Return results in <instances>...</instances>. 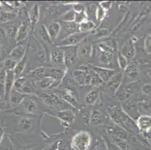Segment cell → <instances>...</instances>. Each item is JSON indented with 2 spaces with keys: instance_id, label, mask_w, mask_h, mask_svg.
<instances>
[{
  "instance_id": "cell-19",
  "label": "cell",
  "mask_w": 151,
  "mask_h": 150,
  "mask_svg": "<svg viewBox=\"0 0 151 150\" xmlns=\"http://www.w3.org/2000/svg\"><path fill=\"white\" fill-rule=\"evenodd\" d=\"M121 54H123V56H126L127 59H131V58H133L134 56V47L133 46L132 41H127L123 47L120 49V51Z\"/></svg>"
},
{
  "instance_id": "cell-18",
  "label": "cell",
  "mask_w": 151,
  "mask_h": 150,
  "mask_svg": "<svg viewBox=\"0 0 151 150\" xmlns=\"http://www.w3.org/2000/svg\"><path fill=\"white\" fill-rule=\"evenodd\" d=\"M27 97V95L20 93L18 91L12 89L9 96V102L12 104V106H18L23 103L24 99Z\"/></svg>"
},
{
  "instance_id": "cell-8",
  "label": "cell",
  "mask_w": 151,
  "mask_h": 150,
  "mask_svg": "<svg viewBox=\"0 0 151 150\" xmlns=\"http://www.w3.org/2000/svg\"><path fill=\"white\" fill-rule=\"evenodd\" d=\"M67 74V71L59 68H47L46 78H50L60 85Z\"/></svg>"
},
{
  "instance_id": "cell-2",
  "label": "cell",
  "mask_w": 151,
  "mask_h": 150,
  "mask_svg": "<svg viewBox=\"0 0 151 150\" xmlns=\"http://www.w3.org/2000/svg\"><path fill=\"white\" fill-rule=\"evenodd\" d=\"M72 77L79 86H90L91 74L90 68L87 66H81L79 69L74 70Z\"/></svg>"
},
{
  "instance_id": "cell-60",
  "label": "cell",
  "mask_w": 151,
  "mask_h": 150,
  "mask_svg": "<svg viewBox=\"0 0 151 150\" xmlns=\"http://www.w3.org/2000/svg\"><path fill=\"white\" fill-rule=\"evenodd\" d=\"M0 51H1V44H0Z\"/></svg>"
},
{
  "instance_id": "cell-14",
  "label": "cell",
  "mask_w": 151,
  "mask_h": 150,
  "mask_svg": "<svg viewBox=\"0 0 151 150\" xmlns=\"http://www.w3.org/2000/svg\"><path fill=\"white\" fill-rule=\"evenodd\" d=\"M30 30H31L30 25L27 23V22H23L20 24V26L17 29V35H16V38H15V40L17 43H20L27 38V37L29 34Z\"/></svg>"
},
{
  "instance_id": "cell-30",
  "label": "cell",
  "mask_w": 151,
  "mask_h": 150,
  "mask_svg": "<svg viewBox=\"0 0 151 150\" xmlns=\"http://www.w3.org/2000/svg\"><path fill=\"white\" fill-rule=\"evenodd\" d=\"M90 68V67H89ZM90 74H91V79H90V86H91L93 88H99L103 84V81L100 78V77L96 73L93 71V70L90 69Z\"/></svg>"
},
{
  "instance_id": "cell-31",
  "label": "cell",
  "mask_w": 151,
  "mask_h": 150,
  "mask_svg": "<svg viewBox=\"0 0 151 150\" xmlns=\"http://www.w3.org/2000/svg\"><path fill=\"white\" fill-rule=\"evenodd\" d=\"M124 71L126 74L131 78H136L138 74H139V70H138V66L134 63H130V64L129 63Z\"/></svg>"
},
{
  "instance_id": "cell-26",
  "label": "cell",
  "mask_w": 151,
  "mask_h": 150,
  "mask_svg": "<svg viewBox=\"0 0 151 150\" xmlns=\"http://www.w3.org/2000/svg\"><path fill=\"white\" fill-rule=\"evenodd\" d=\"M62 27H63V31H64V33L65 34V38H66L68 35H71V34L78 32V24L75 23V22H72V23L63 22V26H62Z\"/></svg>"
},
{
  "instance_id": "cell-45",
  "label": "cell",
  "mask_w": 151,
  "mask_h": 150,
  "mask_svg": "<svg viewBox=\"0 0 151 150\" xmlns=\"http://www.w3.org/2000/svg\"><path fill=\"white\" fill-rule=\"evenodd\" d=\"M25 82H26V78H24V77H20V78L15 79L14 83L13 89H12L18 91V92H20V91H21L22 88H23Z\"/></svg>"
},
{
  "instance_id": "cell-44",
  "label": "cell",
  "mask_w": 151,
  "mask_h": 150,
  "mask_svg": "<svg viewBox=\"0 0 151 150\" xmlns=\"http://www.w3.org/2000/svg\"><path fill=\"white\" fill-rule=\"evenodd\" d=\"M18 27L15 24L10 26L7 29H5V32H6V36L9 37L11 39H15L16 38V35H17V32Z\"/></svg>"
},
{
  "instance_id": "cell-1",
  "label": "cell",
  "mask_w": 151,
  "mask_h": 150,
  "mask_svg": "<svg viewBox=\"0 0 151 150\" xmlns=\"http://www.w3.org/2000/svg\"><path fill=\"white\" fill-rule=\"evenodd\" d=\"M92 140L90 132L81 131L71 139V149L72 150H88L92 144Z\"/></svg>"
},
{
  "instance_id": "cell-16",
  "label": "cell",
  "mask_w": 151,
  "mask_h": 150,
  "mask_svg": "<svg viewBox=\"0 0 151 150\" xmlns=\"http://www.w3.org/2000/svg\"><path fill=\"white\" fill-rule=\"evenodd\" d=\"M93 53V47L90 43L85 42L78 46V57L89 58Z\"/></svg>"
},
{
  "instance_id": "cell-29",
  "label": "cell",
  "mask_w": 151,
  "mask_h": 150,
  "mask_svg": "<svg viewBox=\"0 0 151 150\" xmlns=\"http://www.w3.org/2000/svg\"><path fill=\"white\" fill-rule=\"evenodd\" d=\"M17 17V14L14 12L0 11V23H8L14 20Z\"/></svg>"
},
{
  "instance_id": "cell-33",
  "label": "cell",
  "mask_w": 151,
  "mask_h": 150,
  "mask_svg": "<svg viewBox=\"0 0 151 150\" xmlns=\"http://www.w3.org/2000/svg\"><path fill=\"white\" fill-rule=\"evenodd\" d=\"M75 15H76V13L71 8V9H69V10H68L66 12H65V13L63 14L60 17V19H61V20L63 22H65V23H72V22H75Z\"/></svg>"
},
{
  "instance_id": "cell-36",
  "label": "cell",
  "mask_w": 151,
  "mask_h": 150,
  "mask_svg": "<svg viewBox=\"0 0 151 150\" xmlns=\"http://www.w3.org/2000/svg\"><path fill=\"white\" fill-rule=\"evenodd\" d=\"M39 34H40L41 39H42V41H44L45 43L47 44H53V41L50 39V36H49L48 35V32L47 31L46 27H45V25H42L40 31H39Z\"/></svg>"
},
{
  "instance_id": "cell-48",
  "label": "cell",
  "mask_w": 151,
  "mask_h": 150,
  "mask_svg": "<svg viewBox=\"0 0 151 150\" xmlns=\"http://www.w3.org/2000/svg\"><path fill=\"white\" fill-rule=\"evenodd\" d=\"M103 141H104L105 146H106L107 150H120L112 141H111L108 138V137H105L104 136L103 137Z\"/></svg>"
},
{
  "instance_id": "cell-22",
  "label": "cell",
  "mask_w": 151,
  "mask_h": 150,
  "mask_svg": "<svg viewBox=\"0 0 151 150\" xmlns=\"http://www.w3.org/2000/svg\"><path fill=\"white\" fill-rule=\"evenodd\" d=\"M96 24L91 20H86L78 25V32L81 33H88L96 29Z\"/></svg>"
},
{
  "instance_id": "cell-12",
  "label": "cell",
  "mask_w": 151,
  "mask_h": 150,
  "mask_svg": "<svg viewBox=\"0 0 151 150\" xmlns=\"http://www.w3.org/2000/svg\"><path fill=\"white\" fill-rule=\"evenodd\" d=\"M29 44L26 47L25 45L19 44H17V46L14 47L12 49V50L10 53V58L16 60L17 62H19L27 54Z\"/></svg>"
},
{
  "instance_id": "cell-3",
  "label": "cell",
  "mask_w": 151,
  "mask_h": 150,
  "mask_svg": "<svg viewBox=\"0 0 151 150\" xmlns=\"http://www.w3.org/2000/svg\"><path fill=\"white\" fill-rule=\"evenodd\" d=\"M87 34L88 33H81L79 32L71 34V35L67 36L66 38H63L61 41H59L57 44V47H66L78 46V44H81L83 41V40L86 38Z\"/></svg>"
},
{
  "instance_id": "cell-59",
  "label": "cell",
  "mask_w": 151,
  "mask_h": 150,
  "mask_svg": "<svg viewBox=\"0 0 151 150\" xmlns=\"http://www.w3.org/2000/svg\"><path fill=\"white\" fill-rule=\"evenodd\" d=\"M2 11V8H1V2H0V11Z\"/></svg>"
},
{
  "instance_id": "cell-35",
  "label": "cell",
  "mask_w": 151,
  "mask_h": 150,
  "mask_svg": "<svg viewBox=\"0 0 151 150\" xmlns=\"http://www.w3.org/2000/svg\"><path fill=\"white\" fill-rule=\"evenodd\" d=\"M17 124L24 131H29L32 126V120L27 117H20Z\"/></svg>"
},
{
  "instance_id": "cell-24",
  "label": "cell",
  "mask_w": 151,
  "mask_h": 150,
  "mask_svg": "<svg viewBox=\"0 0 151 150\" xmlns=\"http://www.w3.org/2000/svg\"><path fill=\"white\" fill-rule=\"evenodd\" d=\"M65 5L63 4L62 5H52L47 9V13L50 17H61L63 14L66 12V10H64L65 8Z\"/></svg>"
},
{
  "instance_id": "cell-25",
  "label": "cell",
  "mask_w": 151,
  "mask_h": 150,
  "mask_svg": "<svg viewBox=\"0 0 151 150\" xmlns=\"http://www.w3.org/2000/svg\"><path fill=\"white\" fill-rule=\"evenodd\" d=\"M27 62V53L21 60L17 62V65H16V67H15L13 71H14V74L15 79H17V78L21 77V74H23V71H24V69H25Z\"/></svg>"
},
{
  "instance_id": "cell-21",
  "label": "cell",
  "mask_w": 151,
  "mask_h": 150,
  "mask_svg": "<svg viewBox=\"0 0 151 150\" xmlns=\"http://www.w3.org/2000/svg\"><path fill=\"white\" fill-rule=\"evenodd\" d=\"M47 71V68L46 67H38V68L30 71L28 76L39 81L43 78H46Z\"/></svg>"
},
{
  "instance_id": "cell-50",
  "label": "cell",
  "mask_w": 151,
  "mask_h": 150,
  "mask_svg": "<svg viewBox=\"0 0 151 150\" xmlns=\"http://www.w3.org/2000/svg\"><path fill=\"white\" fill-rule=\"evenodd\" d=\"M71 9L75 12V13H79L85 11V6L81 2H74L71 5Z\"/></svg>"
},
{
  "instance_id": "cell-58",
  "label": "cell",
  "mask_w": 151,
  "mask_h": 150,
  "mask_svg": "<svg viewBox=\"0 0 151 150\" xmlns=\"http://www.w3.org/2000/svg\"><path fill=\"white\" fill-rule=\"evenodd\" d=\"M4 135H5V131L2 128H0V141H2Z\"/></svg>"
},
{
  "instance_id": "cell-61",
  "label": "cell",
  "mask_w": 151,
  "mask_h": 150,
  "mask_svg": "<svg viewBox=\"0 0 151 150\" xmlns=\"http://www.w3.org/2000/svg\"><path fill=\"white\" fill-rule=\"evenodd\" d=\"M1 142H2V141H0V143H1Z\"/></svg>"
},
{
  "instance_id": "cell-62",
  "label": "cell",
  "mask_w": 151,
  "mask_h": 150,
  "mask_svg": "<svg viewBox=\"0 0 151 150\" xmlns=\"http://www.w3.org/2000/svg\"><path fill=\"white\" fill-rule=\"evenodd\" d=\"M0 150H1V149H0Z\"/></svg>"
},
{
  "instance_id": "cell-43",
  "label": "cell",
  "mask_w": 151,
  "mask_h": 150,
  "mask_svg": "<svg viewBox=\"0 0 151 150\" xmlns=\"http://www.w3.org/2000/svg\"><path fill=\"white\" fill-rule=\"evenodd\" d=\"M95 15H96V18L99 22H101L104 20V19L106 17L107 11H105L103 8H101L99 5H97L96 9V12H95Z\"/></svg>"
},
{
  "instance_id": "cell-53",
  "label": "cell",
  "mask_w": 151,
  "mask_h": 150,
  "mask_svg": "<svg viewBox=\"0 0 151 150\" xmlns=\"http://www.w3.org/2000/svg\"><path fill=\"white\" fill-rule=\"evenodd\" d=\"M145 46L147 53H151V35L148 36L146 38L145 42Z\"/></svg>"
},
{
  "instance_id": "cell-34",
  "label": "cell",
  "mask_w": 151,
  "mask_h": 150,
  "mask_svg": "<svg viewBox=\"0 0 151 150\" xmlns=\"http://www.w3.org/2000/svg\"><path fill=\"white\" fill-rule=\"evenodd\" d=\"M90 122L93 125H100L102 122V116L99 110L94 109L93 112L91 113V116H90Z\"/></svg>"
},
{
  "instance_id": "cell-41",
  "label": "cell",
  "mask_w": 151,
  "mask_h": 150,
  "mask_svg": "<svg viewBox=\"0 0 151 150\" xmlns=\"http://www.w3.org/2000/svg\"><path fill=\"white\" fill-rule=\"evenodd\" d=\"M112 56H113V54H112V53L100 51V54H99L100 62H101L103 65L110 64L111 60H112Z\"/></svg>"
},
{
  "instance_id": "cell-4",
  "label": "cell",
  "mask_w": 151,
  "mask_h": 150,
  "mask_svg": "<svg viewBox=\"0 0 151 150\" xmlns=\"http://www.w3.org/2000/svg\"><path fill=\"white\" fill-rule=\"evenodd\" d=\"M53 94L58 96L63 101H64L65 103L71 105V107H74L75 108H77V109L79 110L81 109L82 106L80 104V102H79V101H78V99L77 98H75L72 94L67 92V91L64 90V89H62V90H60H60H55L53 91Z\"/></svg>"
},
{
  "instance_id": "cell-42",
  "label": "cell",
  "mask_w": 151,
  "mask_h": 150,
  "mask_svg": "<svg viewBox=\"0 0 151 150\" xmlns=\"http://www.w3.org/2000/svg\"><path fill=\"white\" fill-rule=\"evenodd\" d=\"M117 62L118 65H119V67H120L122 70L126 69V66L128 65L129 64L128 59H127L126 56H123V54H121L120 52H118L117 53Z\"/></svg>"
},
{
  "instance_id": "cell-32",
  "label": "cell",
  "mask_w": 151,
  "mask_h": 150,
  "mask_svg": "<svg viewBox=\"0 0 151 150\" xmlns=\"http://www.w3.org/2000/svg\"><path fill=\"white\" fill-rule=\"evenodd\" d=\"M111 139H112L114 144L120 150H131L129 144L126 140H123V139L118 138L116 137H111Z\"/></svg>"
},
{
  "instance_id": "cell-57",
  "label": "cell",
  "mask_w": 151,
  "mask_h": 150,
  "mask_svg": "<svg viewBox=\"0 0 151 150\" xmlns=\"http://www.w3.org/2000/svg\"><path fill=\"white\" fill-rule=\"evenodd\" d=\"M5 37H6L5 29H4L2 27H0V38H5Z\"/></svg>"
},
{
  "instance_id": "cell-10",
  "label": "cell",
  "mask_w": 151,
  "mask_h": 150,
  "mask_svg": "<svg viewBox=\"0 0 151 150\" xmlns=\"http://www.w3.org/2000/svg\"><path fill=\"white\" fill-rule=\"evenodd\" d=\"M136 126L139 130L143 132H148L151 130V116L143 115L137 118Z\"/></svg>"
},
{
  "instance_id": "cell-56",
  "label": "cell",
  "mask_w": 151,
  "mask_h": 150,
  "mask_svg": "<svg viewBox=\"0 0 151 150\" xmlns=\"http://www.w3.org/2000/svg\"><path fill=\"white\" fill-rule=\"evenodd\" d=\"M5 101L4 100V98H0V111H3L5 109Z\"/></svg>"
},
{
  "instance_id": "cell-23",
  "label": "cell",
  "mask_w": 151,
  "mask_h": 150,
  "mask_svg": "<svg viewBox=\"0 0 151 150\" xmlns=\"http://www.w3.org/2000/svg\"><path fill=\"white\" fill-rule=\"evenodd\" d=\"M36 87V83L35 81L26 80L25 83H24L21 91H20V93L24 95H27L35 94L37 92Z\"/></svg>"
},
{
  "instance_id": "cell-40",
  "label": "cell",
  "mask_w": 151,
  "mask_h": 150,
  "mask_svg": "<svg viewBox=\"0 0 151 150\" xmlns=\"http://www.w3.org/2000/svg\"><path fill=\"white\" fill-rule=\"evenodd\" d=\"M17 62L16 60H13L12 58H9L4 62V68L3 69L5 71H14V68L17 65Z\"/></svg>"
},
{
  "instance_id": "cell-47",
  "label": "cell",
  "mask_w": 151,
  "mask_h": 150,
  "mask_svg": "<svg viewBox=\"0 0 151 150\" xmlns=\"http://www.w3.org/2000/svg\"><path fill=\"white\" fill-rule=\"evenodd\" d=\"M81 116L82 119H83V122L86 124V126L89 125V123L90 122V116H91V113L90 112L87 110L85 109H81Z\"/></svg>"
},
{
  "instance_id": "cell-37",
  "label": "cell",
  "mask_w": 151,
  "mask_h": 150,
  "mask_svg": "<svg viewBox=\"0 0 151 150\" xmlns=\"http://www.w3.org/2000/svg\"><path fill=\"white\" fill-rule=\"evenodd\" d=\"M35 59L38 60L39 62H45L47 60V51H45V50L44 49L43 47H39L38 49L35 50Z\"/></svg>"
},
{
  "instance_id": "cell-20",
  "label": "cell",
  "mask_w": 151,
  "mask_h": 150,
  "mask_svg": "<svg viewBox=\"0 0 151 150\" xmlns=\"http://www.w3.org/2000/svg\"><path fill=\"white\" fill-rule=\"evenodd\" d=\"M23 110L28 113H33L37 111L38 104L33 99L25 98L21 104Z\"/></svg>"
},
{
  "instance_id": "cell-51",
  "label": "cell",
  "mask_w": 151,
  "mask_h": 150,
  "mask_svg": "<svg viewBox=\"0 0 151 150\" xmlns=\"http://www.w3.org/2000/svg\"><path fill=\"white\" fill-rule=\"evenodd\" d=\"M93 150H107L106 146H105L103 140L102 141H101V140H99V139H97V140H96Z\"/></svg>"
},
{
  "instance_id": "cell-7",
  "label": "cell",
  "mask_w": 151,
  "mask_h": 150,
  "mask_svg": "<svg viewBox=\"0 0 151 150\" xmlns=\"http://www.w3.org/2000/svg\"><path fill=\"white\" fill-rule=\"evenodd\" d=\"M123 76L121 72H116L109 80L107 82V88L111 93H115L121 86L122 82H123Z\"/></svg>"
},
{
  "instance_id": "cell-28",
  "label": "cell",
  "mask_w": 151,
  "mask_h": 150,
  "mask_svg": "<svg viewBox=\"0 0 151 150\" xmlns=\"http://www.w3.org/2000/svg\"><path fill=\"white\" fill-rule=\"evenodd\" d=\"M38 85L42 89H49V88L56 87L59 84H57V83L55 82L54 80L52 79V78H45L38 81Z\"/></svg>"
},
{
  "instance_id": "cell-17",
  "label": "cell",
  "mask_w": 151,
  "mask_h": 150,
  "mask_svg": "<svg viewBox=\"0 0 151 150\" xmlns=\"http://www.w3.org/2000/svg\"><path fill=\"white\" fill-rule=\"evenodd\" d=\"M50 61L53 65L64 64V51L63 49L52 50L50 53Z\"/></svg>"
},
{
  "instance_id": "cell-52",
  "label": "cell",
  "mask_w": 151,
  "mask_h": 150,
  "mask_svg": "<svg viewBox=\"0 0 151 150\" xmlns=\"http://www.w3.org/2000/svg\"><path fill=\"white\" fill-rule=\"evenodd\" d=\"M99 5L101 8H103L104 10L108 11V10L111 9L112 5H113V2H111V1H103V2H100Z\"/></svg>"
},
{
  "instance_id": "cell-11",
  "label": "cell",
  "mask_w": 151,
  "mask_h": 150,
  "mask_svg": "<svg viewBox=\"0 0 151 150\" xmlns=\"http://www.w3.org/2000/svg\"><path fill=\"white\" fill-rule=\"evenodd\" d=\"M53 116L58 118L62 122L67 123L68 125L72 123L75 121V118H76V115H75V112L72 110L70 109L59 111L57 114H55Z\"/></svg>"
},
{
  "instance_id": "cell-9",
  "label": "cell",
  "mask_w": 151,
  "mask_h": 150,
  "mask_svg": "<svg viewBox=\"0 0 151 150\" xmlns=\"http://www.w3.org/2000/svg\"><path fill=\"white\" fill-rule=\"evenodd\" d=\"M15 80L14 74L13 71H5V103H9V96L10 93L13 89L14 83Z\"/></svg>"
},
{
  "instance_id": "cell-13",
  "label": "cell",
  "mask_w": 151,
  "mask_h": 150,
  "mask_svg": "<svg viewBox=\"0 0 151 150\" xmlns=\"http://www.w3.org/2000/svg\"><path fill=\"white\" fill-rule=\"evenodd\" d=\"M46 29L51 41H54L60 35L62 29L61 23L58 21H53L46 27Z\"/></svg>"
},
{
  "instance_id": "cell-5",
  "label": "cell",
  "mask_w": 151,
  "mask_h": 150,
  "mask_svg": "<svg viewBox=\"0 0 151 150\" xmlns=\"http://www.w3.org/2000/svg\"><path fill=\"white\" fill-rule=\"evenodd\" d=\"M64 51V65L69 68L78 59V46L62 47Z\"/></svg>"
},
{
  "instance_id": "cell-6",
  "label": "cell",
  "mask_w": 151,
  "mask_h": 150,
  "mask_svg": "<svg viewBox=\"0 0 151 150\" xmlns=\"http://www.w3.org/2000/svg\"><path fill=\"white\" fill-rule=\"evenodd\" d=\"M90 69H92L93 71H95L98 74L104 83L108 82L116 73V71L114 69L100 67V66L90 65Z\"/></svg>"
},
{
  "instance_id": "cell-15",
  "label": "cell",
  "mask_w": 151,
  "mask_h": 150,
  "mask_svg": "<svg viewBox=\"0 0 151 150\" xmlns=\"http://www.w3.org/2000/svg\"><path fill=\"white\" fill-rule=\"evenodd\" d=\"M28 17L30 27L32 29H33L40 18V8H39L38 4H35L32 7L28 13Z\"/></svg>"
},
{
  "instance_id": "cell-55",
  "label": "cell",
  "mask_w": 151,
  "mask_h": 150,
  "mask_svg": "<svg viewBox=\"0 0 151 150\" xmlns=\"http://www.w3.org/2000/svg\"><path fill=\"white\" fill-rule=\"evenodd\" d=\"M44 148L38 146H30L25 147L23 150H43Z\"/></svg>"
},
{
  "instance_id": "cell-49",
  "label": "cell",
  "mask_w": 151,
  "mask_h": 150,
  "mask_svg": "<svg viewBox=\"0 0 151 150\" xmlns=\"http://www.w3.org/2000/svg\"><path fill=\"white\" fill-rule=\"evenodd\" d=\"M99 48L100 51L102 52H106V53H112L113 54L114 51V50L113 48H111V47L108 46L105 42L102 41L101 43L99 44Z\"/></svg>"
},
{
  "instance_id": "cell-46",
  "label": "cell",
  "mask_w": 151,
  "mask_h": 150,
  "mask_svg": "<svg viewBox=\"0 0 151 150\" xmlns=\"http://www.w3.org/2000/svg\"><path fill=\"white\" fill-rule=\"evenodd\" d=\"M88 20V15L86 14V12L85 11L81 12H79V13H76L75 15V23L77 24H80V23H83L85 20Z\"/></svg>"
},
{
  "instance_id": "cell-38",
  "label": "cell",
  "mask_w": 151,
  "mask_h": 150,
  "mask_svg": "<svg viewBox=\"0 0 151 150\" xmlns=\"http://www.w3.org/2000/svg\"><path fill=\"white\" fill-rule=\"evenodd\" d=\"M50 150H68V146L63 140H59L50 146Z\"/></svg>"
},
{
  "instance_id": "cell-39",
  "label": "cell",
  "mask_w": 151,
  "mask_h": 150,
  "mask_svg": "<svg viewBox=\"0 0 151 150\" xmlns=\"http://www.w3.org/2000/svg\"><path fill=\"white\" fill-rule=\"evenodd\" d=\"M5 71L2 69V71L0 72V98H5Z\"/></svg>"
},
{
  "instance_id": "cell-27",
  "label": "cell",
  "mask_w": 151,
  "mask_h": 150,
  "mask_svg": "<svg viewBox=\"0 0 151 150\" xmlns=\"http://www.w3.org/2000/svg\"><path fill=\"white\" fill-rule=\"evenodd\" d=\"M99 98V91L98 89H93L87 93L85 96V101L89 105H94Z\"/></svg>"
},
{
  "instance_id": "cell-54",
  "label": "cell",
  "mask_w": 151,
  "mask_h": 150,
  "mask_svg": "<svg viewBox=\"0 0 151 150\" xmlns=\"http://www.w3.org/2000/svg\"><path fill=\"white\" fill-rule=\"evenodd\" d=\"M143 93L146 95H151V85L145 84L142 87Z\"/></svg>"
}]
</instances>
